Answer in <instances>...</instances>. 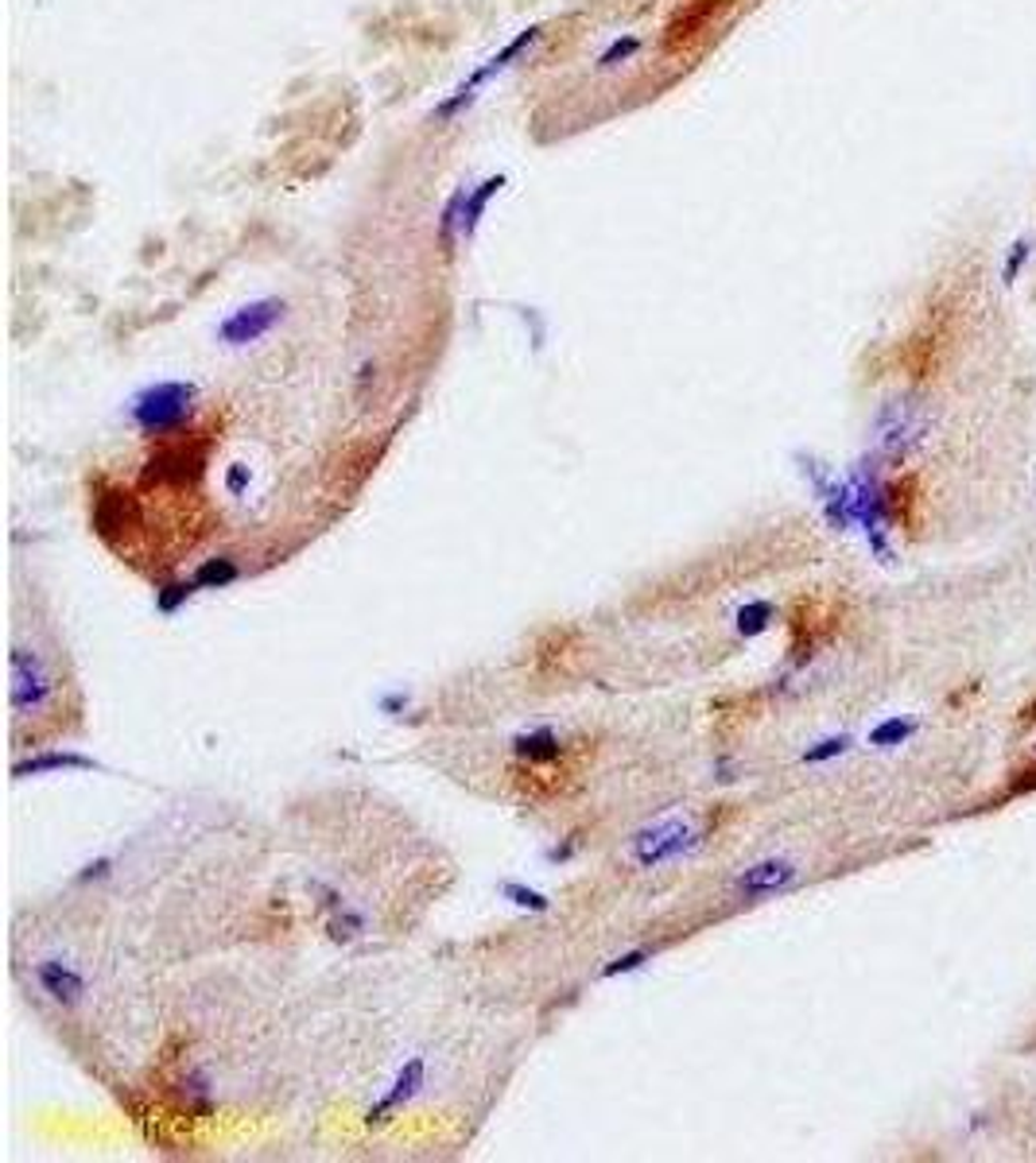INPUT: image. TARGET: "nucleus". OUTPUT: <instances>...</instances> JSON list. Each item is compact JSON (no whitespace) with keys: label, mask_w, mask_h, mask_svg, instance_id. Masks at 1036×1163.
<instances>
[{"label":"nucleus","mask_w":1036,"mask_h":1163,"mask_svg":"<svg viewBox=\"0 0 1036 1163\" xmlns=\"http://www.w3.org/2000/svg\"><path fill=\"white\" fill-rule=\"evenodd\" d=\"M932 431V412L916 396H893L874 415V458L882 465H901L924 446Z\"/></svg>","instance_id":"f257e3e1"},{"label":"nucleus","mask_w":1036,"mask_h":1163,"mask_svg":"<svg viewBox=\"0 0 1036 1163\" xmlns=\"http://www.w3.org/2000/svg\"><path fill=\"white\" fill-rule=\"evenodd\" d=\"M198 404V385L194 381H156L140 388L129 404V419L136 423L144 438H167L191 419Z\"/></svg>","instance_id":"f03ea898"},{"label":"nucleus","mask_w":1036,"mask_h":1163,"mask_svg":"<svg viewBox=\"0 0 1036 1163\" xmlns=\"http://www.w3.org/2000/svg\"><path fill=\"white\" fill-rule=\"evenodd\" d=\"M699 850H702V834L687 819H656L649 826H640L630 838V858L637 861L640 869L676 865V861L695 858Z\"/></svg>","instance_id":"7ed1b4c3"},{"label":"nucleus","mask_w":1036,"mask_h":1163,"mask_svg":"<svg viewBox=\"0 0 1036 1163\" xmlns=\"http://www.w3.org/2000/svg\"><path fill=\"white\" fill-rule=\"evenodd\" d=\"M9 675H12L9 702H12V714H16V718L28 721V718H40L43 710H51L55 675H51V668H47V659H43L35 647H28V644L12 647Z\"/></svg>","instance_id":"20e7f679"},{"label":"nucleus","mask_w":1036,"mask_h":1163,"mask_svg":"<svg viewBox=\"0 0 1036 1163\" xmlns=\"http://www.w3.org/2000/svg\"><path fill=\"white\" fill-rule=\"evenodd\" d=\"M210 462V438H175V443H156V450L144 458L140 481L163 489H187L203 477Z\"/></svg>","instance_id":"39448f33"},{"label":"nucleus","mask_w":1036,"mask_h":1163,"mask_svg":"<svg viewBox=\"0 0 1036 1163\" xmlns=\"http://www.w3.org/2000/svg\"><path fill=\"white\" fill-rule=\"evenodd\" d=\"M539 35H544V24H532V28L517 31V35H513V40H508L505 47H501V51L493 55V59L482 62L478 71L470 74V78L462 81V86H455V93H450V98H443V102L435 105V117H439V121H450V117H458V113H462L470 102H474V98H478L482 86H486V81L493 78V74L505 71V66H508L513 59H520V55L529 51V47L539 40Z\"/></svg>","instance_id":"423d86ee"},{"label":"nucleus","mask_w":1036,"mask_h":1163,"mask_svg":"<svg viewBox=\"0 0 1036 1163\" xmlns=\"http://www.w3.org/2000/svg\"><path fill=\"white\" fill-rule=\"evenodd\" d=\"M284 314H287V303L284 299H276V295L253 299V303L237 307V311H230L222 323H218V342L234 345V349L237 345H253L265 334H272L276 326L284 323Z\"/></svg>","instance_id":"0eeeda50"},{"label":"nucleus","mask_w":1036,"mask_h":1163,"mask_svg":"<svg viewBox=\"0 0 1036 1163\" xmlns=\"http://www.w3.org/2000/svg\"><path fill=\"white\" fill-rule=\"evenodd\" d=\"M31 978H35L43 997L51 1004H59V1009H78L86 1001V993H90L86 973L66 958H40L31 966Z\"/></svg>","instance_id":"6e6552de"},{"label":"nucleus","mask_w":1036,"mask_h":1163,"mask_svg":"<svg viewBox=\"0 0 1036 1163\" xmlns=\"http://www.w3.org/2000/svg\"><path fill=\"white\" fill-rule=\"evenodd\" d=\"M424 1086H427V1059H424V1055H408L404 1067L393 1074L388 1090L366 1109V1124H369V1129H376V1124L393 1121V1117H397V1113L404 1109V1105L412 1102Z\"/></svg>","instance_id":"1a4fd4ad"},{"label":"nucleus","mask_w":1036,"mask_h":1163,"mask_svg":"<svg viewBox=\"0 0 1036 1163\" xmlns=\"http://www.w3.org/2000/svg\"><path fill=\"white\" fill-rule=\"evenodd\" d=\"M796 877H800V865H796L793 858H765V861H753L750 869H742L738 877H734V892H738V900H769V896H776V892L784 889H793Z\"/></svg>","instance_id":"9d476101"},{"label":"nucleus","mask_w":1036,"mask_h":1163,"mask_svg":"<svg viewBox=\"0 0 1036 1163\" xmlns=\"http://www.w3.org/2000/svg\"><path fill=\"white\" fill-rule=\"evenodd\" d=\"M90 524L105 543H113V539L124 536L129 527L140 524V501H136V493H129V489H121V486L98 489L93 508H90Z\"/></svg>","instance_id":"9b49d317"},{"label":"nucleus","mask_w":1036,"mask_h":1163,"mask_svg":"<svg viewBox=\"0 0 1036 1163\" xmlns=\"http://www.w3.org/2000/svg\"><path fill=\"white\" fill-rule=\"evenodd\" d=\"M311 892L319 896V908H323V915H326V935H330L335 942H342V946H345V942L361 939V935L369 930L366 911L354 908V904L345 900L338 889H330V884H323V880H311Z\"/></svg>","instance_id":"f8f14e48"},{"label":"nucleus","mask_w":1036,"mask_h":1163,"mask_svg":"<svg viewBox=\"0 0 1036 1163\" xmlns=\"http://www.w3.org/2000/svg\"><path fill=\"white\" fill-rule=\"evenodd\" d=\"M102 764L93 757H82V752L71 749H47L35 752L28 760H16L12 764V779H31V776H51V772H98Z\"/></svg>","instance_id":"ddd939ff"},{"label":"nucleus","mask_w":1036,"mask_h":1163,"mask_svg":"<svg viewBox=\"0 0 1036 1163\" xmlns=\"http://www.w3.org/2000/svg\"><path fill=\"white\" fill-rule=\"evenodd\" d=\"M508 749H513L517 760H524V764H551V760L563 757V737L551 726L520 729L517 737L508 741Z\"/></svg>","instance_id":"4468645a"},{"label":"nucleus","mask_w":1036,"mask_h":1163,"mask_svg":"<svg viewBox=\"0 0 1036 1163\" xmlns=\"http://www.w3.org/2000/svg\"><path fill=\"white\" fill-rule=\"evenodd\" d=\"M501 187H505V175H489V179H482L478 187H470L467 191V206H462V241H470V237L478 233L482 218H486V206L498 198Z\"/></svg>","instance_id":"2eb2a0df"},{"label":"nucleus","mask_w":1036,"mask_h":1163,"mask_svg":"<svg viewBox=\"0 0 1036 1163\" xmlns=\"http://www.w3.org/2000/svg\"><path fill=\"white\" fill-rule=\"evenodd\" d=\"M772 621H776V606H772L769 597H753V601L738 606V613H734V632L742 640H757L769 632Z\"/></svg>","instance_id":"dca6fc26"},{"label":"nucleus","mask_w":1036,"mask_h":1163,"mask_svg":"<svg viewBox=\"0 0 1036 1163\" xmlns=\"http://www.w3.org/2000/svg\"><path fill=\"white\" fill-rule=\"evenodd\" d=\"M179 1102H183V1109L191 1113V1117H210L213 1113V1086H210V1074H206L203 1067H194V1071L183 1074V1083H179Z\"/></svg>","instance_id":"f3484780"},{"label":"nucleus","mask_w":1036,"mask_h":1163,"mask_svg":"<svg viewBox=\"0 0 1036 1163\" xmlns=\"http://www.w3.org/2000/svg\"><path fill=\"white\" fill-rule=\"evenodd\" d=\"M916 733H920V721L908 718V714H893V718L877 721V726L870 729V745H874V749H901V745H908Z\"/></svg>","instance_id":"a211bd4d"},{"label":"nucleus","mask_w":1036,"mask_h":1163,"mask_svg":"<svg viewBox=\"0 0 1036 1163\" xmlns=\"http://www.w3.org/2000/svg\"><path fill=\"white\" fill-rule=\"evenodd\" d=\"M191 578L198 590H225L241 578V567H237V558H230V555H213V558H203V563L194 567Z\"/></svg>","instance_id":"6ab92c4d"},{"label":"nucleus","mask_w":1036,"mask_h":1163,"mask_svg":"<svg viewBox=\"0 0 1036 1163\" xmlns=\"http://www.w3.org/2000/svg\"><path fill=\"white\" fill-rule=\"evenodd\" d=\"M467 191L470 187H458V191L447 198V206H443V213H439L435 233H439L443 253H455V244L462 241V206H467Z\"/></svg>","instance_id":"aec40b11"},{"label":"nucleus","mask_w":1036,"mask_h":1163,"mask_svg":"<svg viewBox=\"0 0 1036 1163\" xmlns=\"http://www.w3.org/2000/svg\"><path fill=\"white\" fill-rule=\"evenodd\" d=\"M194 594H198L194 578H172V582H160V586H156V613H160V617H175V613H179V609H183Z\"/></svg>","instance_id":"412c9836"},{"label":"nucleus","mask_w":1036,"mask_h":1163,"mask_svg":"<svg viewBox=\"0 0 1036 1163\" xmlns=\"http://www.w3.org/2000/svg\"><path fill=\"white\" fill-rule=\"evenodd\" d=\"M498 892H501V900H508L513 908H520V911H532V915H544V911H551L548 892L532 889V884H520V880H501Z\"/></svg>","instance_id":"4be33fe9"},{"label":"nucleus","mask_w":1036,"mask_h":1163,"mask_svg":"<svg viewBox=\"0 0 1036 1163\" xmlns=\"http://www.w3.org/2000/svg\"><path fill=\"white\" fill-rule=\"evenodd\" d=\"M850 745H854L850 733H831V737L812 741V745L800 752V760H803V764H831V760L846 757V752H850Z\"/></svg>","instance_id":"5701e85b"},{"label":"nucleus","mask_w":1036,"mask_h":1163,"mask_svg":"<svg viewBox=\"0 0 1036 1163\" xmlns=\"http://www.w3.org/2000/svg\"><path fill=\"white\" fill-rule=\"evenodd\" d=\"M1028 260H1033V237H1017V241L1006 249V260H1002V284L1013 287L1017 280L1025 275Z\"/></svg>","instance_id":"b1692460"},{"label":"nucleus","mask_w":1036,"mask_h":1163,"mask_svg":"<svg viewBox=\"0 0 1036 1163\" xmlns=\"http://www.w3.org/2000/svg\"><path fill=\"white\" fill-rule=\"evenodd\" d=\"M652 958H656V946H637V951H625V954H618V958H610L606 966H602V978H606V982H613V978L637 973V970H645Z\"/></svg>","instance_id":"393cba45"},{"label":"nucleus","mask_w":1036,"mask_h":1163,"mask_svg":"<svg viewBox=\"0 0 1036 1163\" xmlns=\"http://www.w3.org/2000/svg\"><path fill=\"white\" fill-rule=\"evenodd\" d=\"M640 51V35H618V40L598 55V71H613L621 62H630Z\"/></svg>","instance_id":"a878e982"},{"label":"nucleus","mask_w":1036,"mask_h":1163,"mask_svg":"<svg viewBox=\"0 0 1036 1163\" xmlns=\"http://www.w3.org/2000/svg\"><path fill=\"white\" fill-rule=\"evenodd\" d=\"M376 710H381L385 718H404L408 710H412V695H408V690H381V695H376Z\"/></svg>","instance_id":"bb28decb"},{"label":"nucleus","mask_w":1036,"mask_h":1163,"mask_svg":"<svg viewBox=\"0 0 1036 1163\" xmlns=\"http://www.w3.org/2000/svg\"><path fill=\"white\" fill-rule=\"evenodd\" d=\"M1033 791H1036V760H1033V764H1025V769H1017L1013 776H1009L1006 800H1021V795H1033Z\"/></svg>","instance_id":"cd10ccee"},{"label":"nucleus","mask_w":1036,"mask_h":1163,"mask_svg":"<svg viewBox=\"0 0 1036 1163\" xmlns=\"http://www.w3.org/2000/svg\"><path fill=\"white\" fill-rule=\"evenodd\" d=\"M249 486H253V474H249V465H245V462H234L230 469H225V493H230V496H245V493H249Z\"/></svg>","instance_id":"c85d7f7f"},{"label":"nucleus","mask_w":1036,"mask_h":1163,"mask_svg":"<svg viewBox=\"0 0 1036 1163\" xmlns=\"http://www.w3.org/2000/svg\"><path fill=\"white\" fill-rule=\"evenodd\" d=\"M113 865H117V861H113V858L86 861V865H82L78 877H74V880H78V884H93V880H105V877H113Z\"/></svg>","instance_id":"c756f323"},{"label":"nucleus","mask_w":1036,"mask_h":1163,"mask_svg":"<svg viewBox=\"0 0 1036 1163\" xmlns=\"http://www.w3.org/2000/svg\"><path fill=\"white\" fill-rule=\"evenodd\" d=\"M575 853H579V838L571 834V838H563V841H556V846H551L548 861H551V865H567V861L575 858Z\"/></svg>","instance_id":"7c9ffc66"},{"label":"nucleus","mask_w":1036,"mask_h":1163,"mask_svg":"<svg viewBox=\"0 0 1036 1163\" xmlns=\"http://www.w3.org/2000/svg\"><path fill=\"white\" fill-rule=\"evenodd\" d=\"M734 772H738V764H734L730 757H719V760H714V776H719L722 784H730V779H734Z\"/></svg>","instance_id":"2f4dec72"},{"label":"nucleus","mask_w":1036,"mask_h":1163,"mask_svg":"<svg viewBox=\"0 0 1036 1163\" xmlns=\"http://www.w3.org/2000/svg\"><path fill=\"white\" fill-rule=\"evenodd\" d=\"M376 376V364L373 361H361V369H357V388H366L369 381Z\"/></svg>","instance_id":"473e14b6"},{"label":"nucleus","mask_w":1036,"mask_h":1163,"mask_svg":"<svg viewBox=\"0 0 1036 1163\" xmlns=\"http://www.w3.org/2000/svg\"><path fill=\"white\" fill-rule=\"evenodd\" d=\"M1017 721H1021V726H1036V698H1033V702H1025V706H1021V714H1017Z\"/></svg>","instance_id":"72a5a7b5"}]
</instances>
